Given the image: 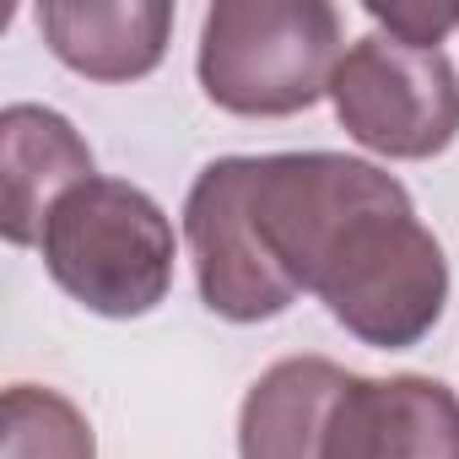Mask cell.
<instances>
[{"instance_id":"obj_4","label":"cell","mask_w":459,"mask_h":459,"mask_svg":"<svg viewBox=\"0 0 459 459\" xmlns=\"http://www.w3.org/2000/svg\"><path fill=\"white\" fill-rule=\"evenodd\" d=\"M325 98L335 125L389 162H427L459 141V71L443 49L368 33L346 44Z\"/></svg>"},{"instance_id":"obj_3","label":"cell","mask_w":459,"mask_h":459,"mask_svg":"<svg viewBox=\"0 0 459 459\" xmlns=\"http://www.w3.org/2000/svg\"><path fill=\"white\" fill-rule=\"evenodd\" d=\"M341 12L325 0H216L200 22V92L238 119H292L330 92Z\"/></svg>"},{"instance_id":"obj_11","label":"cell","mask_w":459,"mask_h":459,"mask_svg":"<svg viewBox=\"0 0 459 459\" xmlns=\"http://www.w3.org/2000/svg\"><path fill=\"white\" fill-rule=\"evenodd\" d=\"M368 22L411 49H443V39L459 28V6H427V0H405V6H368Z\"/></svg>"},{"instance_id":"obj_1","label":"cell","mask_w":459,"mask_h":459,"mask_svg":"<svg viewBox=\"0 0 459 459\" xmlns=\"http://www.w3.org/2000/svg\"><path fill=\"white\" fill-rule=\"evenodd\" d=\"M249 211L276 271L373 346L411 351L448 308V260L411 189L346 152L249 157Z\"/></svg>"},{"instance_id":"obj_9","label":"cell","mask_w":459,"mask_h":459,"mask_svg":"<svg viewBox=\"0 0 459 459\" xmlns=\"http://www.w3.org/2000/svg\"><path fill=\"white\" fill-rule=\"evenodd\" d=\"M346 378L351 373L319 351L271 362L238 405V459H319Z\"/></svg>"},{"instance_id":"obj_7","label":"cell","mask_w":459,"mask_h":459,"mask_svg":"<svg viewBox=\"0 0 459 459\" xmlns=\"http://www.w3.org/2000/svg\"><path fill=\"white\" fill-rule=\"evenodd\" d=\"M98 178L92 146L49 103H6L0 114V233L12 249H39L49 211Z\"/></svg>"},{"instance_id":"obj_6","label":"cell","mask_w":459,"mask_h":459,"mask_svg":"<svg viewBox=\"0 0 459 459\" xmlns=\"http://www.w3.org/2000/svg\"><path fill=\"white\" fill-rule=\"evenodd\" d=\"M319 459H459V394L427 373H351Z\"/></svg>"},{"instance_id":"obj_10","label":"cell","mask_w":459,"mask_h":459,"mask_svg":"<svg viewBox=\"0 0 459 459\" xmlns=\"http://www.w3.org/2000/svg\"><path fill=\"white\" fill-rule=\"evenodd\" d=\"M0 459H98V437L71 394L12 384L0 400Z\"/></svg>"},{"instance_id":"obj_8","label":"cell","mask_w":459,"mask_h":459,"mask_svg":"<svg viewBox=\"0 0 459 459\" xmlns=\"http://www.w3.org/2000/svg\"><path fill=\"white\" fill-rule=\"evenodd\" d=\"M33 22L49 55L87 82H141L173 39L168 0H44Z\"/></svg>"},{"instance_id":"obj_2","label":"cell","mask_w":459,"mask_h":459,"mask_svg":"<svg viewBox=\"0 0 459 459\" xmlns=\"http://www.w3.org/2000/svg\"><path fill=\"white\" fill-rule=\"evenodd\" d=\"M49 281L98 319H146L173 292V216L130 178L76 184L39 238Z\"/></svg>"},{"instance_id":"obj_5","label":"cell","mask_w":459,"mask_h":459,"mask_svg":"<svg viewBox=\"0 0 459 459\" xmlns=\"http://www.w3.org/2000/svg\"><path fill=\"white\" fill-rule=\"evenodd\" d=\"M184 244H189L200 303L227 325H265L303 298L276 271L255 227L249 157H216L195 173L184 195Z\"/></svg>"}]
</instances>
